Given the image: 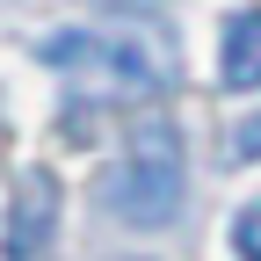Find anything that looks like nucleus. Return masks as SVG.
I'll return each mask as SVG.
<instances>
[{
  "mask_svg": "<svg viewBox=\"0 0 261 261\" xmlns=\"http://www.w3.org/2000/svg\"><path fill=\"white\" fill-rule=\"evenodd\" d=\"M218 87H261V8H240L218 37Z\"/></svg>",
  "mask_w": 261,
  "mask_h": 261,
  "instance_id": "4",
  "label": "nucleus"
},
{
  "mask_svg": "<svg viewBox=\"0 0 261 261\" xmlns=\"http://www.w3.org/2000/svg\"><path fill=\"white\" fill-rule=\"evenodd\" d=\"M102 211L130 232H160V225H174L181 211V138L174 123H145L138 138L123 145V160L102 174Z\"/></svg>",
  "mask_w": 261,
  "mask_h": 261,
  "instance_id": "2",
  "label": "nucleus"
},
{
  "mask_svg": "<svg viewBox=\"0 0 261 261\" xmlns=\"http://www.w3.org/2000/svg\"><path fill=\"white\" fill-rule=\"evenodd\" d=\"M232 160H261V116H247L232 130Z\"/></svg>",
  "mask_w": 261,
  "mask_h": 261,
  "instance_id": "6",
  "label": "nucleus"
},
{
  "mask_svg": "<svg viewBox=\"0 0 261 261\" xmlns=\"http://www.w3.org/2000/svg\"><path fill=\"white\" fill-rule=\"evenodd\" d=\"M44 65H58L73 87L102 94V102H160L181 87V51L160 22L116 15V22H80L44 37Z\"/></svg>",
  "mask_w": 261,
  "mask_h": 261,
  "instance_id": "1",
  "label": "nucleus"
},
{
  "mask_svg": "<svg viewBox=\"0 0 261 261\" xmlns=\"http://www.w3.org/2000/svg\"><path fill=\"white\" fill-rule=\"evenodd\" d=\"M51 225H58V174L29 167L8 211V261H51Z\"/></svg>",
  "mask_w": 261,
  "mask_h": 261,
  "instance_id": "3",
  "label": "nucleus"
},
{
  "mask_svg": "<svg viewBox=\"0 0 261 261\" xmlns=\"http://www.w3.org/2000/svg\"><path fill=\"white\" fill-rule=\"evenodd\" d=\"M232 247H240V261H261V203H247L232 218Z\"/></svg>",
  "mask_w": 261,
  "mask_h": 261,
  "instance_id": "5",
  "label": "nucleus"
}]
</instances>
